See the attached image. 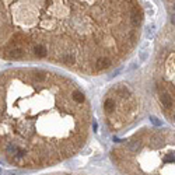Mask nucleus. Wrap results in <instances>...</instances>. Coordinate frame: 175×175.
<instances>
[{
  "label": "nucleus",
  "mask_w": 175,
  "mask_h": 175,
  "mask_svg": "<svg viewBox=\"0 0 175 175\" xmlns=\"http://www.w3.org/2000/svg\"><path fill=\"white\" fill-rule=\"evenodd\" d=\"M86 94L67 77L35 67L2 74V160L45 170L76 156L88 140Z\"/></svg>",
  "instance_id": "obj_1"
},
{
  "label": "nucleus",
  "mask_w": 175,
  "mask_h": 175,
  "mask_svg": "<svg viewBox=\"0 0 175 175\" xmlns=\"http://www.w3.org/2000/svg\"><path fill=\"white\" fill-rule=\"evenodd\" d=\"M111 160L122 175H175V130L144 129L118 143Z\"/></svg>",
  "instance_id": "obj_2"
},
{
  "label": "nucleus",
  "mask_w": 175,
  "mask_h": 175,
  "mask_svg": "<svg viewBox=\"0 0 175 175\" xmlns=\"http://www.w3.org/2000/svg\"><path fill=\"white\" fill-rule=\"evenodd\" d=\"M104 111L108 118V125L118 130L132 120L137 111V101L126 86L119 84L108 93L104 101Z\"/></svg>",
  "instance_id": "obj_3"
},
{
  "label": "nucleus",
  "mask_w": 175,
  "mask_h": 175,
  "mask_svg": "<svg viewBox=\"0 0 175 175\" xmlns=\"http://www.w3.org/2000/svg\"><path fill=\"white\" fill-rule=\"evenodd\" d=\"M157 91L164 113L175 123V42L161 59Z\"/></svg>",
  "instance_id": "obj_4"
},
{
  "label": "nucleus",
  "mask_w": 175,
  "mask_h": 175,
  "mask_svg": "<svg viewBox=\"0 0 175 175\" xmlns=\"http://www.w3.org/2000/svg\"><path fill=\"white\" fill-rule=\"evenodd\" d=\"M146 35L149 38H153V35H154V25L153 24H150V25L146 27Z\"/></svg>",
  "instance_id": "obj_5"
},
{
  "label": "nucleus",
  "mask_w": 175,
  "mask_h": 175,
  "mask_svg": "<svg viewBox=\"0 0 175 175\" xmlns=\"http://www.w3.org/2000/svg\"><path fill=\"white\" fill-rule=\"evenodd\" d=\"M45 175H74V174H66V172H53V174H45Z\"/></svg>",
  "instance_id": "obj_6"
}]
</instances>
